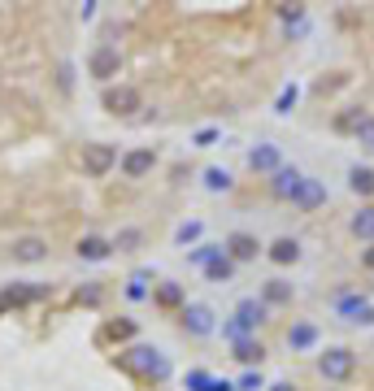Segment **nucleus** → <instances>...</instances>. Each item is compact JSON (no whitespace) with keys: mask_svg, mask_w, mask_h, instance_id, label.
Listing matches in <instances>:
<instances>
[{"mask_svg":"<svg viewBox=\"0 0 374 391\" xmlns=\"http://www.w3.org/2000/svg\"><path fill=\"white\" fill-rule=\"evenodd\" d=\"M353 365H357L353 348H327L318 356V374L327 383H344V378H353Z\"/></svg>","mask_w":374,"mask_h":391,"instance_id":"1","label":"nucleus"},{"mask_svg":"<svg viewBox=\"0 0 374 391\" xmlns=\"http://www.w3.org/2000/svg\"><path fill=\"white\" fill-rule=\"evenodd\" d=\"M266 322V304L261 300H239L235 304V318L227 322V335L231 339H248V330H257Z\"/></svg>","mask_w":374,"mask_h":391,"instance_id":"2","label":"nucleus"},{"mask_svg":"<svg viewBox=\"0 0 374 391\" xmlns=\"http://www.w3.org/2000/svg\"><path fill=\"white\" fill-rule=\"evenodd\" d=\"M335 313H339L344 322H353V326H370L374 322V304L366 296H339L335 300Z\"/></svg>","mask_w":374,"mask_h":391,"instance_id":"3","label":"nucleus"},{"mask_svg":"<svg viewBox=\"0 0 374 391\" xmlns=\"http://www.w3.org/2000/svg\"><path fill=\"white\" fill-rule=\"evenodd\" d=\"M105 109H109V113H118V118H131V113L139 109V92H135L131 83L109 87V92H105Z\"/></svg>","mask_w":374,"mask_h":391,"instance_id":"4","label":"nucleus"},{"mask_svg":"<svg viewBox=\"0 0 374 391\" xmlns=\"http://www.w3.org/2000/svg\"><path fill=\"white\" fill-rule=\"evenodd\" d=\"M113 166H118V152H113L109 144H87V148H83V170H87L92 178L109 174Z\"/></svg>","mask_w":374,"mask_h":391,"instance_id":"5","label":"nucleus"},{"mask_svg":"<svg viewBox=\"0 0 374 391\" xmlns=\"http://www.w3.org/2000/svg\"><path fill=\"white\" fill-rule=\"evenodd\" d=\"M118 48H109V44H101L92 52V61H87V70H92V78H101V83H109V78L118 74Z\"/></svg>","mask_w":374,"mask_h":391,"instance_id":"6","label":"nucleus"},{"mask_svg":"<svg viewBox=\"0 0 374 391\" xmlns=\"http://www.w3.org/2000/svg\"><path fill=\"white\" fill-rule=\"evenodd\" d=\"M131 365L144 374H153V378H166L170 374V361L157 352V348H131Z\"/></svg>","mask_w":374,"mask_h":391,"instance_id":"7","label":"nucleus"},{"mask_svg":"<svg viewBox=\"0 0 374 391\" xmlns=\"http://www.w3.org/2000/svg\"><path fill=\"white\" fill-rule=\"evenodd\" d=\"M248 166H253L257 174H279L283 170V156H279V148H274V144H257L253 152H248Z\"/></svg>","mask_w":374,"mask_h":391,"instance_id":"8","label":"nucleus"},{"mask_svg":"<svg viewBox=\"0 0 374 391\" xmlns=\"http://www.w3.org/2000/svg\"><path fill=\"white\" fill-rule=\"evenodd\" d=\"M183 326L192 335H213V309L209 304H187L183 309Z\"/></svg>","mask_w":374,"mask_h":391,"instance_id":"9","label":"nucleus"},{"mask_svg":"<svg viewBox=\"0 0 374 391\" xmlns=\"http://www.w3.org/2000/svg\"><path fill=\"white\" fill-rule=\"evenodd\" d=\"M48 256V244L39 240V235H22V240H13V261H27V266H35V261Z\"/></svg>","mask_w":374,"mask_h":391,"instance_id":"10","label":"nucleus"},{"mask_svg":"<svg viewBox=\"0 0 374 391\" xmlns=\"http://www.w3.org/2000/svg\"><path fill=\"white\" fill-rule=\"evenodd\" d=\"M301 182H305V174H301V170H296V166H283L279 174H274L270 187H274V196H279V200H292L296 192H301Z\"/></svg>","mask_w":374,"mask_h":391,"instance_id":"11","label":"nucleus"},{"mask_svg":"<svg viewBox=\"0 0 374 391\" xmlns=\"http://www.w3.org/2000/svg\"><path fill=\"white\" fill-rule=\"evenodd\" d=\"M153 161H157V156L148 148H131L127 156H122V174H127V178H144L148 170H153Z\"/></svg>","mask_w":374,"mask_h":391,"instance_id":"12","label":"nucleus"},{"mask_svg":"<svg viewBox=\"0 0 374 391\" xmlns=\"http://www.w3.org/2000/svg\"><path fill=\"white\" fill-rule=\"evenodd\" d=\"M292 204H296V209H318V204H327V187H322L318 178H305L301 192L292 196Z\"/></svg>","mask_w":374,"mask_h":391,"instance_id":"13","label":"nucleus"},{"mask_svg":"<svg viewBox=\"0 0 374 391\" xmlns=\"http://www.w3.org/2000/svg\"><path fill=\"white\" fill-rule=\"evenodd\" d=\"M227 252H231V261H257V252H261V244L253 240V235H231L227 240Z\"/></svg>","mask_w":374,"mask_h":391,"instance_id":"14","label":"nucleus"},{"mask_svg":"<svg viewBox=\"0 0 374 391\" xmlns=\"http://www.w3.org/2000/svg\"><path fill=\"white\" fill-rule=\"evenodd\" d=\"M313 344H318V326L296 322V326L287 330V348H292V352H305V348H313Z\"/></svg>","mask_w":374,"mask_h":391,"instance_id":"15","label":"nucleus"},{"mask_svg":"<svg viewBox=\"0 0 374 391\" xmlns=\"http://www.w3.org/2000/svg\"><path fill=\"white\" fill-rule=\"evenodd\" d=\"M109 252H113V244L101 240V235H87V240H79V256H83V261H105Z\"/></svg>","mask_w":374,"mask_h":391,"instance_id":"16","label":"nucleus"},{"mask_svg":"<svg viewBox=\"0 0 374 391\" xmlns=\"http://www.w3.org/2000/svg\"><path fill=\"white\" fill-rule=\"evenodd\" d=\"M187 391H235L227 378H213V374H201V370H196V374H187Z\"/></svg>","mask_w":374,"mask_h":391,"instance_id":"17","label":"nucleus"},{"mask_svg":"<svg viewBox=\"0 0 374 391\" xmlns=\"http://www.w3.org/2000/svg\"><path fill=\"white\" fill-rule=\"evenodd\" d=\"M235 356H239L244 365H261V361H266L261 339H235Z\"/></svg>","mask_w":374,"mask_h":391,"instance_id":"18","label":"nucleus"},{"mask_svg":"<svg viewBox=\"0 0 374 391\" xmlns=\"http://www.w3.org/2000/svg\"><path fill=\"white\" fill-rule=\"evenodd\" d=\"M348 187H353L357 196H374V170L353 166V170H348Z\"/></svg>","mask_w":374,"mask_h":391,"instance_id":"19","label":"nucleus"},{"mask_svg":"<svg viewBox=\"0 0 374 391\" xmlns=\"http://www.w3.org/2000/svg\"><path fill=\"white\" fill-rule=\"evenodd\" d=\"M296 256H301V244L296 240H274L270 244V261H279V266H292Z\"/></svg>","mask_w":374,"mask_h":391,"instance_id":"20","label":"nucleus"},{"mask_svg":"<svg viewBox=\"0 0 374 391\" xmlns=\"http://www.w3.org/2000/svg\"><path fill=\"white\" fill-rule=\"evenodd\" d=\"M266 304H292V283L287 278H270L266 283Z\"/></svg>","mask_w":374,"mask_h":391,"instance_id":"21","label":"nucleus"},{"mask_svg":"<svg viewBox=\"0 0 374 391\" xmlns=\"http://www.w3.org/2000/svg\"><path fill=\"white\" fill-rule=\"evenodd\" d=\"M353 235H357V240H370V244H374V204H366L361 213L353 218Z\"/></svg>","mask_w":374,"mask_h":391,"instance_id":"22","label":"nucleus"},{"mask_svg":"<svg viewBox=\"0 0 374 391\" xmlns=\"http://www.w3.org/2000/svg\"><path fill=\"white\" fill-rule=\"evenodd\" d=\"M231 270H235V261H231V256H218V261H209V266H205V274H209L213 283H227V278H231Z\"/></svg>","mask_w":374,"mask_h":391,"instance_id":"23","label":"nucleus"},{"mask_svg":"<svg viewBox=\"0 0 374 391\" xmlns=\"http://www.w3.org/2000/svg\"><path fill=\"white\" fill-rule=\"evenodd\" d=\"M205 187H209V192H227V187H231V174L218 170V166H209V170H205Z\"/></svg>","mask_w":374,"mask_h":391,"instance_id":"24","label":"nucleus"},{"mask_svg":"<svg viewBox=\"0 0 374 391\" xmlns=\"http://www.w3.org/2000/svg\"><path fill=\"white\" fill-rule=\"evenodd\" d=\"M218 256H222V248H218V244H201V248L192 252V261H196V266H209V261H218Z\"/></svg>","mask_w":374,"mask_h":391,"instance_id":"25","label":"nucleus"},{"mask_svg":"<svg viewBox=\"0 0 374 391\" xmlns=\"http://www.w3.org/2000/svg\"><path fill=\"white\" fill-rule=\"evenodd\" d=\"M139 240H144V235L131 226V230H118V240H113V248H122V252H127V248H139Z\"/></svg>","mask_w":374,"mask_h":391,"instance_id":"26","label":"nucleus"},{"mask_svg":"<svg viewBox=\"0 0 374 391\" xmlns=\"http://www.w3.org/2000/svg\"><path fill=\"white\" fill-rule=\"evenodd\" d=\"M144 283H148V274L139 270V274L131 278V287H127V296H131V300H144V296H148V287H144Z\"/></svg>","mask_w":374,"mask_h":391,"instance_id":"27","label":"nucleus"},{"mask_svg":"<svg viewBox=\"0 0 374 391\" xmlns=\"http://www.w3.org/2000/svg\"><path fill=\"white\" fill-rule=\"evenodd\" d=\"M192 240H201V222H183L179 226V244H192Z\"/></svg>","mask_w":374,"mask_h":391,"instance_id":"28","label":"nucleus"},{"mask_svg":"<svg viewBox=\"0 0 374 391\" xmlns=\"http://www.w3.org/2000/svg\"><path fill=\"white\" fill-rule=\"evenodd\" d=\"M157 300H161V304H179V300H183V292H179V287H174V283H166L161 292H157Z\"/></svg>","mask_w":374,"mask_h":391,"instance_id":"29","label":"nucleus"},{"mask_svg":"<svg viewBox=\"0 0 374 391\" xmlns=\"http://www.w3.org/2000/svg\"><path fill=\"white\" fill-rule=\"evenodd\" d=\"M357 139H361V144H370V148H374V118H366V122H361V126H357Z\"/></svg>","mask_w":374,"mask_h":391,"instance_id":"30","label":"nucleus"},{"mask_svg":"<svg viewBox=\"0 0 374 391\" xmlns=\"http://www.w3.org/2000/svg\"><path fill=\"white\" fill-rule=\"evenodd\" d=\"M292 104H296V87H287V92L279 96V113H292Z\"/></svg>","mask_w":374,"mask_h":391,"instance_id":"31","label":"nucleus"},{"mask_svg":"<svg viewBox=\"0 0 374 391\" xmlns=\"http://www.w3.org/2000/svg\"><path fill=\"white\" fill-rule=\"evenodd\" d=\"M239 387H244V391H257V387H261V374H253V370H248V374L239 378Z\"/></svg>","mask_w":374,"mask_h":391,"instance_id":"32","label":"nucleus"},{"mask_svg":"<svg viewBox=\"0 0 374 391\" xmlns=\"http://www.w3.org/2000/svg\"><path fill=\"white\" fill-rule=\"evenodd\" d=\"M218 139V130H201V135H196V144H201V148H209Z\"/></svg>","mask_w":374,"mask_h":391,"instance_id":"33","label":"nucleus"},{"mask_svg":"<svg viewBox=\"0 0 374 391\" xmlns=\"http://www.w3.org/2000/svg\"><path fill=\"white\" fill-rule=\"evenodd\" d=\"M266 391H296V387H292V383H270Z\"/></svg>","mask_w":374,"mask_h":391,"instance_id":"34","label":"nucleus"},{"mask_svg":"<svg viewBox=\"0 0 374 391\" xmlns=\"http://www.w3.org/2000/svg\"><path fill=\"white\" fill-rule=\"evenodd\" d=\"M366 266H370V270H374V248H370V252H366Z\"/></svg>","mask_w":374,"mask_h":391,"instance_id":"35","label":"nucleus"}]
</instances>
